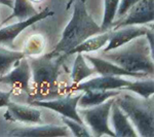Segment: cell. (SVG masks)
<instances>
[{"label":"cell","mask_w":154,"mask_h":137,"mask_svg":"<svg viewBox=\"0 0 154 137\" xmlns=\"http://www.w3.org/2000/svg\"><path fill=\"white\" fill-rule=\"evenodd\" d=\"M72 18L64 29L62 38L51 53V58H60L63 61L66 55L88 37L102 33L101 28L88 14L85 0H74Z\"/></svg>","instance_id":"cell-1"},{"label":"cell","mask_w":154,"mask_h":137,"mask_svg":"<svg viewBox=\"0 0 154 137\" xmlns=\"http://www.w3.org/2000/svg\"><path fill=\"white\" fill-rule=\"evenodd\" d=\"M28 61L33 83L29 93V102L49 100L53 97L60 96L59 76L62 60L51 58L48 54H45L38 57H29Z\"/></svg>","instance_id":"cell-2"},{"label":"cell","mask_w":154,"mask_h":137,"mask_svg":"<svg viewBox=\"0 0 154 137\" xmlns=\"http://www.w3.org/2000/svg\"><path fill=\"white\" fill-rule=\"evenodd\" d=\"M138 37L125 44V48L120 46L112 51L103 52L102 58L115 63L125 70L131 72H144L148 76L153 75L154 57L151 55L147 39Z\"/></svg>","instance_id":"cell-3"},{"label":"cell","mask_w":154,"mask_h":137,"mask_svg":"<svg viewBox=\"0 0 154 137\" xmlns=\"http://www.w3.org/2000/svg\"><path fill=\"white\" fill-rule=\"evenodd\" d=\"M115 103L120 107L136 129L138 136L154 137L153 99L137 98L130 93L115 97Z\"/></svg>","instance_id":"cell-4"},{"label":"cell","mask_w":154,"mask_h":137,"mask_svg":"<svg viewBox=\"0 0 154 137\" xmlns=\"http://www.w3.org/2000/svg\"><path fill=\"white\" fill-rule=\"evenodd\" d=\"M114 100H115V97H112L97 106L77 109L83 123H86L91 128V135L96 137H101L104 135L116 137L115 133L113 130H111L108 124L111 106Z\"/></svg>","instance_id":"cell-5"},{"label":"cell","mask_w":154,"mask_h":137,"mask_svg":"<svg viewBox=\"0 0 154 137\" xmlns=\"http://www.w3.org/2000/svg\"><path fill=\"white\" fill-rule=\"evenodd\" d=\"M81 94L77 96L67 95L65 97H60L58 99H49V100H33L30 101V105L38 106V107L48 108L56 111L63 116H67L74 121L78 122L80 124H84L81 119L80 116L77 111L78 106V100L80 98Z\"/></svg>","instance_id":"cell-6"},{"label":"cell","mask_w":154,"mask_h":137,"mask_svg":"<svg viewBox=\"0 0 154 137\" xmlns=\"http://www.w3.org/2000/svg\"><path fill=\"white\" fill-rule=\"evenodd\" d=\"M154 21V0H140L126 12L125 19H120L113 24L111 30L133 25H145Z\"/></svg>","instance_id":"cell-7"},{"label":"cell","mask_w":154,"mask_h":137,"mask_svg":"<svg viewBox=\"0 0 154 137\" xmlns=\"http://www.w3.org/2000/svg\"><path fill=\"white\" fill-rule=\"evenodd\" d=\"M54 12L48 8L43 9L42 11L37 12L36 14L30 17V18L20 21L18 23L11 24L6 27H0V46H5L8 48H14V41L25 29L32 26L37 22L44 20L48 17H53Z\"/></svg>","instance_id":"cell-8"},{"label":"cell","mask_w":154,"mask_h":137,"mask_svg":"<svg viewBox=\"0 0 154 137\" xmlns=\"http://www.w3.org/2000/svg\"><path fill=\"white\" fill-rule=\"evenodd\" d=\"M17 66L11 71L9 70L4 75H0V84H9L12 89L19 92L30 93L31 86V68L27 57H24L17 62Z\"/></svg>","instance_id":"cell-9"},{"label":"cell","mask_w":154,"mask_h":137,"mask_svg":"<svg viewBox=\"0 0 154 137\" xmlns=\"http://www.w3.org/2000/svg\"><path fill=\"white\" fill-rule=\"evenodd\" d=\"M131 81L125 79L121 76H110V75H100L85 81H80L77 84L71 86L70 92L76 91H89V90H100V91H109V90H122L123 87H126L131 84Z\"/></svg>","instance_id":"cell-10"},{"label":"cell","mask_w":154,"mask_h":137,"mask_svg":"<svg viewBox=\"0 0 154 137\" xmlns=\"http://www.w3.org/2000/svg\"><path fill=\"white\" fill-rule=\"evenodd\" d=\"M148 29V27H145L143 25H133V26L121 27L117 30H111L110 39L107 43V46L104 48L103 52L118 49L138 37L145 36Z\"/></svg>","instance_id":"cell-11"},{"label":"cell","mask_w":154,"mask_h":137,"mask_svg":"<svg viewBox=\"0 0 154 137\" xmlns=\"http://www.w3.org/2000/svg\"><path fill=\"white\" fill-rule=\"evenodd\" d=\"M4 119L9 122H20L25 124H42L41 111L33 106L9 102L6 106Z\"/></svg>","instance_id":"cell-12"},{"label":"cell","mask_w":154,"mask_h":137,"mask_svg":"<svg viewBox=\"0 0 154 137\" xmlns=\"http://www.w3.org/2000/svg\"><path fill=\"white\" fill-rule=\"evenodd\" d=\"M85 58L91 62V64L95 68L99 75H110V76H130L135 78H147V74L144 72H131L125 70L122 67L116 65L115 63L108 60L100 58V57H94L91 55H85Z\"/></svg>","instance_id":"cell-13"},{"label":"cell","mask_w":154,"mask_h":137,"mask_svg":"<svg viewBox=\"0 0 154 137\" xmlns=\"http://www.w3.org/2000/svg\"><path fill=\"white\" fill-rule=\"evenodd\" d=\"M11 136L19 137H34V136H69L72 134L69 132L67 126L58 125H41L35 124L34 126H27L17 128L11 133Z\"/></svg>","instance_id":"cell-14"},{"label":"cell","mask_w":154,"mask_h":137,"mask_svg":"<svg viewBox=\"0 0 154 137\" xmlns=\"http://www.w3.org/2000/svg\"><path fill=\"white\" fill-rule=\"evenodd\" d=\"M111 122L113 125V132L116 137H137L136 130L131 125V121L126 114L120 109V107L115 103L114 100L111 106Z\"/></svg>","instance_id":"cell-15"},{"label":"cell","mask_w":154,"mask_h":137,"mask_svg":"<svg viewBox=\"0 0 154 137\" xmlns=\"http://www.w3.org/2000/svg\"><path fill=\"white\" fill-rule=\"evenodd\" d=\"M120 93V90H109V91H100V90H89L81 93L78 100V106L80 108H88L97 106L103 103L108 99L116 97Z\"/></svg>","instance_id":"cell-16"},{"label":"cell","mask_w":154,"mask_h":137,"mask_svg":"<svg viewBox=\"0 0 154 137\" xmlns=\"http://www.w3.org/2000/svg\"><path fill=\"white\" fill-rule=\"evenodd\" d=\"M110 35H111V30H109V31L88 37V39H85L84 41L81 42L80 44H78L74 49H72L70 52H68L66 55V58L71 56V55H75L78 53L81 54L91 53V52H95L104 48L108 43L109 39H110Z\"/></svg>","instance_id":"cell-17"},{"label":"cell","mask_w":154,"mask_h":137,"mask_svg":"<svg viewBox=\"0 0 154 137\" xmlns=\"http://www.w3.org/2000/svg\"><path fill=\"white\" fill-rule=\"evenodd\" d=\"M96 72L95 68H91L88 66V64L84 61V57L81 53L77 54V57L74 61V65L71 71V79H72V86L77 84L80 81H84L85 78L94 75Z\"/></svg>","instance_id":"cell-18"},{"label":"cell","mask_w":154,"mask_h":137,"mask_svg":"<svg viewBox=\"0 0 154 137\" xmlns=\"http://www.w3.org/2000/svg\"><path fill=\"white\" fill-rule=\"evenodd\" d=\"M37 12L38 11L35 9V7L32 5L30 0H14V7H12V14L8 18L4 20V22H2V23L8 22L9 20L14 18H18L20 21H24V20L36 14Z\"/></svg>","instance_id":"cell-19"},{"label":"cell","mask_w":154,"mask_h":137,"mask_svg":"<svg viewBox=\"0 0 154 137\" xmlns=\"http://www.w3.org/2000/svg\"><path fill=\"white\" fill-rule=\"evenodd\" d=\"M23 51H11L0 46V75H4L11 69L17 61L24 58Z\"/></svg>","instance_id":"cell-20"},{"label":"cell","mask_w":154,"mask_h":137,"mask_svg":"<svg viewBox=\"0 0 154 137\" xmlns=\"http://www.w3.org/2000/svg\"><path fill=\"white\" fill-rule=\"evenodd\" d=\"M45 49V37L40 33L33 34L26 40L23 53L26 57H38Z\"/></svg>","instance_id":"cell-21"},{"label":"cell","mask_w":154,"mask_h":137,"mask_svg":"<svg viewBox=\"0 0 154 137\" xmlns=\"http://www.w3.org/2000/svg\"><path fill=\"white\" fill-rule=\"evenodd\" d=\"M120 0H104L105 9H104V18L103 23L100 26L102 33L112 29L114 20L116 18L117 9Z\"/></svg>","instance_id":"cell-22"},{"label":"cell","mask_w":154,"mask_h":137,"mask_svg":"<svg viewBox=\"0 0 154 137\" xmlns=\"http://www.w3.org/2000/svg\"><path fill=\"white\" fill-rule=\"evenodd\" d=\"M122 90L134 92L142 98L148 99L154 93V81L152 78L147 81H131V84L123 87Z\"/></svg>","instance_id":"cell-23"},{"label":"cell","mask_w":154,"mask_h":137,"mask_svg":"<svg viewBox=\"0 0 154 137\" xmlns=\"http://www.w3.org/2000/svg\"><path fill=\"white\" fill-rule=\"evenodd\" d=\"M62 121L65 124V126L68 127V129L71 131V134L73 136L77 137H91L93 136L91 133L88 131V129L84 126V124H80L78 122L74 121L72 119H69L67 116H62Z\"/></svg>","instance_id":"cell-24"},{"label":"cell","mask_w":154,"mask_h":137,"mask_svg":"<svg viewBox=\"0 0 154 137\" xmlns=\"http://www.w3.org/2000/svg\"><path fill=\"white\" fill-rule=\"evenodd\" d=\"M139 1H140V0H120V1H119L116 17H117L118 19H121L123 16H125L126 12L130 11L131 7L135 5L136 3H138Z\"/></svg>","instance_id":"cell-25"},{"label":"cell","mask_w":154,"mask_h":137,"mask_svg":"<svg viewBox=\"0 0 154 137\" xmlns=\"http://www.w3.org/2000/svg\"><path fill=\"white\" fill-rule=\"evenodd\" d=\"M14 89H11V91H1L0 90V108L1 107H6L8 105V103L11 102V97L14 94Z\"/></svg>","instance_id":"cell-26"},{"label":"cell","mask_w":154,"mask_h":137,"mask_svg":"<svg viewBox=\"0 0 154 137\" xmlns=\"http://www.w3.org/2000/svg\"><path fill=\"white\" fill-rule=\"evenodd\" d=\"M14 0H0V4H3L9 8H12L14 7Z\"/></svg>","instance_id":"cell-27"},{"label":"cell","mask_w":154,"mask_h":137,"mask_svg":"<svg viewBox=\"0 0 154 137\" xmlns=\"http://www.w3.org/2000/svg\"><path fill=\"white\" fill-rule=\"evenodd\" d=\"M74 0H68V2H67V5H66V9H69L71 7V5L73 4Z\"/></svg>","instance_id":"cell-28"},{"label":"cell","mask_w":154,"mask_h":137,"mask_svg":"<svg viewBox=\"0 0 154 137\" xmlns=\"http://www.w3.org/2000/svg\"><path fill=\"white\" fill-rule=\"evenodd\" d=\"M30 1H34V2H39V1H41V0H30Z\"/></svg>","instance_id":"cell-29"},{"label":"cell","mask_w":154,"mask_h":137,"mask_svg":"<svg viewBox=\"0 0 154 137\" xmlns=\"http://www.w3.org/2000/svg\"><path fill=\"white\" fill-rule=\"evenodd\" d=\"M0 27H1V23H0Z\"/></svg>","instance_id":"cell-30"}]
</instances>
